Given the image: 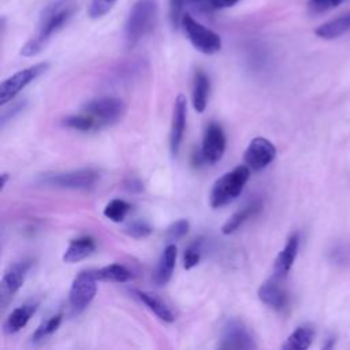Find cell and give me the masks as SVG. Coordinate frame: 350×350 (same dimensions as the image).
Wrapping results in <instances>:
<instances>
[{"mask_svg": "<svg viewBox=\"0 0 350 350\" xmlns=\"http://www.w3.org/2000/svg\"><path fill=\"white\" fill-rule=\"evenodd\" d=\"M75 10V0H52L48 3L41 12L36 34L21 48V55L30 57L40 53L51 37L71 19Z\"/></svg>", "mask_w": 350, "mask_h": 350, "instance_id": "6da1fadb", "label": "cell"}, {"mask_svg": "<svg viewBox=\"0 0 350 350\" xmlns=\"http://www.w3.org/2000/svg\"><path fill=\"white\" fill-rule=\"evenodd\" d=\"M157 15V0H137L133 4L124 25V40L129 48L135 46L142 38L153 31Z\"/></svg>", "mask_w": 350, "mask_h": 350, "instance_id": "7a4b0ae2", "label": "cell"}, {"mask_svg": "<svg viewBox=\"0 0 350 350\" xmlns=\"http://www.w3.org/2000/svg\"><path fill=\"white\" fill-rule=\"evenodd\" d=\"M250 176L247 165H238L234 170L223 174L213 183L209 194V204L212 208H221L234 201L243 190Z\"/></svg>", "mask_w": 350, "mask_h": 350, "instance_id": "3957f363", "label": "cell"}, {"mask_svg": "<svg viewBox=\"0 0 350 350\" xmlns=\"http://www.w3.org/2000/svg\"><path fill=\"white\" fill-rule=\"evenodd\" d=\"M83 112L93 119L96 129H101L118 123L124 116L126 104L119 97H100L88 101Z\"/></svg>", "mask_w": 350, "mask_h": 350, "instance_id": "277c9868", "label": "cell"}, {"mask_svg": "<svg viewBox=\"0 0 350 350\" xmlns=\"http://www.w3.org/2000/svg\"><path fill=\"white\" fill-rule=\"evenodd\" d=\"M180 26L191 45L198 52L205 55H213L221 49L220 36L197 22L190 14H183Z\"/></svg>", "mask_w": 350, "mask_h": 350, "instance_id": "5b68a950", "label": "cell"}, {"mask_svg": "<svg viewBox=\"0 0 350 350\" xmlns=\"http://www.w3.org/2000/svg\"><path fill=\"white\" fill-rule=\"evenodd\" d=\"M100 174L93 168H79L66 172H53L44 174L40 176V182L42 185L63 187V189H74L83 190L90 189L98 180Z\"/></svg>", "mask_w": 350, "mask_h": 350, "instance_id": "8992f818", "label": "cell"}, {"mask_svg": "<svg viewBox=\"0 0 350 350\" xmlns=\"http://www.w3.org/2000/svg\"><path fill=\"white\" fill-rule=\"evenodd\" d=\"M97 293V278L93 269L79 272L71 283L68 304L75 313L86 309Z\"/></svg>", "mask_w": 350, "mask_h": 350, "instance_id": "52a82bcc", "label": "cell"}, {"mask_svg": "<svg viewBox=\"0 0 350 350\" xmlns=\"http://www.w3.org/2000/svg\"><path fill=\"white\" fill-rule=\"evenodd\" d=\"M48 67L49 64L46 62L37 63L27 68L19 70L18 72L12 74L10 78L3 81L0 86V105L3 107L8 101H11L25 86H27L30 82L42 75L48 70Z\"/></svg>", "mask_w": 350, "mask_h": 350, "instance_id": "ba28073f", "label": "cell"}, {"mask_svg": "<svg viewBox=\"0 0 350 350\" xmlns=\"http://www.w3.org/2000/svg\"><path fill=\"white\" fill-rule=\"evenodd\" d=\"M275 156L276 148L273 144L264 137H256L249 142L243 160L252 171H261L273 161Z\"/></svg>", "mask_w": 350, "mask_h": 350, "instance_id": "9c48e42d", "label": "cell"}, {"mask_svg": "<svg viewBox=\"0 0 350 350\" xmlns=\"http://www.w3.org/2000/svg\"><path fill=\"white\" fill-rule=\"evenodd\" d=\"M220 349H256L257 345L247 329V327L239 320H228L221 329Z\"/></svg>", "mask_w": 350, "mask_h": 350, "instance_id": "30bf717a", "label": "cell"}, {"mask_svg": "<svg viewBox=\"0 0 350 350\" xmlns=\"http://www.w3.org/2000/svg\"><path fill=\"white\" fill-rule=\"evenodd\" d=\"M30 267H31V260L22 258L14 262L12 265H10L8 269L4 272L1 279V286H0L3 304H5L10 298H12L14 294L23 286Z\"/></svg>", "mask_w": 350, "mask_h": 350, "instance_id": "8fae6325", "label": "cell"}, {"mask_svg": "<svg viewBox=\"0 0 350 350\" xmlns=\"http://www.w3.org/2000/svg\"><path fill=\"white\" fill-rule=\"evenodd\" d=\"M226 150V135L220 124L212 122L202 138V146H201V157L205 163H217Z\"/></svg>", "mask_w": 350, "mask_h": 350, "instance_id": "7c38bea8", "label": "cell"}, {"mask_svg": "<svg viewBox=\"0 0 350 350\" xmlns=\"http://www.w3.org/2000/svg\"><path fill=\"white\" fill-rule=\"evenodd\" d=\"M186 116H187V101L183 94H179L175 98L171 131H170V150L172 156H176L179 153L183 134H185V127H186Z\"/></svg>", "mask_w": 350, "mask_h": 350, "instance_id": "4fadbf2b", "label": "cell"}, {"mask_svg": "<svg viewBox=\"0 0 350 350\" xmlns=\"http://www.w3.org/2000/svg\"><path fill=\"white\" fill-rule=\"evenodd\" d=\"M298 249H299V235L298 232H294L293 235L288 237L286 245L276 256V260L273 264V272L276 278H284L290 272L297 258Z\"/></svg>", "mask_w": 350, "mask_h": 350, "instance_id": "5bb4252c", "label": "cell"}, {"mask_svg": "<svg viewBox=\"0 0 350 350\" xmlns=\"http://www.w3.org/2000/svg\"><path fill=\"white\" fill-rule=\"evenodd\" d=\"M257 295L262 304H265L267 306H269L275 310L284 309L287 305V301H288L286 291L275 280L264 282L258 287Z\"/></svg>", "mask_w": 350, "mask_h": 350, "instance_id": "9a60e30c", "label": "cell"}, {"mask_svg": "<svg viewBox=\"0 0 350 350\" xmlns=\"http://www.w3.org/2000/svg\"><path fill=\"white\" fill-rule=\"evenodd\" d=\"M37 308H38L37 301H29L21 306L15 308L4 321V325H3L4 332L15 334V332L21 331L27 324L30 317L36 313Z\"/></svg>", "mask_w": 350, "mask_h": 350, "instance_id": "2e32d148", "label": "cell"}, {"mask_svg": "<svg viewBox=\"0 0 350 350\" xmlns=\"http://www.w3.org/2000/svg\"><path fill=\"white\" fill-rule=\"evenodd\" d=\"M94 250H96V242L92 237H81V238L72 239L63 254V261L68 264L78 262L89 257Z\"/></svg>", "mask_w": 350, "mask_h": 350, "instance_id": "e0dca14e", "label": "cell"}, {"mask_svg": "<svg viewBox=\"0 0 350 350\" xmlns=\"http://www.w3.org/2000/svg\"><path fill=\"white\" fill-rule=\"evenodd\" d=\"M176 246L174 243H170L165 246V249L163 250L159 264L156 267V272H154V282L159 286L167 284L172 276L174 268H175V261H176Z\"/></svg>", "mask_w": 350, "mask_h": 350, "instance_id": "ac0fdd59", "label": "cell"}, {"mask_svg": "<svg viewBox=\"0 0 350 350\" xmlns=\"http://www.w3.org/2000/svg\"><path fill=\"white\" fill-rule=\"evenodd\" d=\"M211 82L208 75L202 70H197L193 79V90H191V103L197 112H204L208 104Z\"/></svg>", "mask_w": 350, "mask_h": 350, "instance_id": "d6986e66", "label": "cell"}, {"mask_svg": "<svg viewBox=\"0 0 350 350\" xmlns=\"http://www.w3.org/2000/svg\"><path fill=\"white\" fill-rule=\"evenodd\" d=\"M135 297L149 309L152 310L160 320L165 321V323H172L175 320V314L171 310V308L163 302V299H160L159 297H156L152 293L148 291H141V290H135L134 291Z\"/></svg>", "mask_w": 350, "mask_h": 350, "instance_id": "ffe728a7", "label": "cell"}, {"mask_svg": "<svg viewBox=\"0 0 350 350\" xmlns=\"http://www.w3.org/2000/svg\"><path fill=\"white\" fill-rule=\"evenodd\" d=\"M350 30V11L331 19L319 27H316L314 34L323 40H334Z\"/></svg>", "mask_w": 350, "mask_h": 350, "instance_id": "44dd1931", "label": "cell"}, {"mask_svg": "<svg viewBox=\"0 0 350 350\" xmlns=\"http://www.w3.org/2000/svg\"><path fill=\"white\" fill-rule=\"evenodd\" d=\"M314 338V329L310 325L297 327L282 345L284 350H306Z\"/></svg>", "mask_w": 350, "mask_h": 350, "instance_id": "7402d4cb", "label": "cell"}, {"mask_svg": "<svg viewBox=\"0 0 350 350\" xmlns=\"http://www.w3.org/2000/svg\"><path fill=\"white\" fill-rule=\"evenodd\" d=\"M261 209V202L260 201H253L247 205H245L242 209L237 211L231 217H228V220L223 224L221 227V232L224 235L232 234L234 231H237L247 219H250L253 215H256L258 211Z\"/></svg>", "mask_w": 350, "mask_h": 350, "instance_id": "603a6c76", "label": "cell"}, {"mask_svg": "<svg viewBox=\"0 0 350 350\" xmlns=\"http://www.w3.org/2000/svg\"><path fill=\"white\" fill-rule=\"evenodd\" d=\"M97 280L103 282H113V283H124L131 279V271L122 264H109L100 269H93Z\"/></svg>", "mask_w": 350, "mask_h": 350, "instance_id": "cb8c5ba5", "label": "cell"}, {"mask_svg": "<svg viewBox=\"0 0 350 350\" xmlns=\"http://www.w3.org/2000/svg\"><path fill=\"white\" fill-rule=\"evenodd\" d=\"M62 313H57L55 316H51L49 319H46L45 321H42L34 331V334L31 335V342L37 343V342H42L45 338L51 336L60 325L62 323Z\"/></svg>", "mask_w": 350, "mask_h": 350, "instance_id": "d4e9b609", "label": "cell"}, {"mask_svg": "<svg viewBox=\"0 0 350 350\" xmlns=\"http://www.w3.org/2000/svg\"><path fill=\"white\" fill-rule=\"evenodd\" d=\"M129 211H130V204L129 202H126L124 200H120V198H115V200H111L105 205L104 216L107 219H109L111 221L120 223V221L124 220Z\"/></svg>", "mask_w": 350, "mask_h": 350, "instance_id": "484cf974", "label": "cell"}, {"mask_svg": "<svg viewBox=\"0 0 350 350\" xmlns=\"http://www.w3.org/2000/svg\"><path fill=\"white\" fill-rule=\"evenodd\" d=\"M328 260L338 267L350 265V243L336 242L328 250Z\"/></svg>", "mask_w": 350, "mask_h": 350, "instance_id": "4316f807", "label": "cell"}, {"mask_svg": "<svg viewBox=\"0 0 350 350\" xmlns=\"http://www.w3.org/2000/svg\"><path fill=\"white\" fill-rule=\"evenodd\" d=\"M206 1L208 0H170V19L174 27H178L180 25L182 16H183V10L186 5H198L202 7L205 5L206 8Z\"/></svg>", "mask_w": 350, "mask_h": 350, "instance_id": "83f0119b", "label": "cell"}, {"mask_svg": "<svg viewBox=\"0 0 350 350\" xmlns=\"http://www.w3.org/2000/svg\"><path fill=\"white\" fill-rule=\"evenodd\" d=\"M202 245L204 241L202 238L194 239L186 249L183 253V268L185 269H191L193 267H196L202 256Z\"/></svg>", "mask_w": 350, "mask_h": 350, "instance_id": "f1b7e54d", "label": "cell"}, {"mask_svg": "<svg viewBox=\"0 0 350 350\" xmlns=\"http://www.w3.org/2000/svg\"><path fill=\"white\" fill-rule=\"evenodd\" d=\"M63 124L68 129H74L78 131H90V130H97L93 119L86 115L85 112L78 113V115H70L63 119Z\"/></svg>", "mask_w": 350, "mask_h": 350, "instance_id": "f546056e", "label": "cell"}, {"mask_svg": "<svg viewBox=\"0 0 350 350\" xmlns=\"http://www.w3.org/2000/svg\"><path fill=\"white\" fill-rule=\"evenodd\" d=\"M190 228V223L186 219H179L176 221H174L167 230H165V238L172 242V241H178L180 238H183Z\"/></svg>", "mask_w": 350, "mask_h": 350, "instance_id": "4dcf8cb0", "label": "cell"}, {"mask_svg": "<svg viewBox=\"0 0 350 350\" xmlns=\"http://www.w3.org/2000/svg\"><path fill=\"white\" fill-rule=\"evenodd\" d=\"M118 0H92L90 4H89V16L92 19H98L101 16H104L105 14H108L113 4L116 3Z\"/></svg>", "mask_w": 350, "mask_h": 350, "instance_id": "1f68e13d", "label": "cell"}, {"mask_svg": "<svg viewBox=\"0 0 350 350\" xmlns=\"http://www.w3.org/2000/svg\"><path fill=\"white\" fill-rule=\"evenodd\" d=\"M123 231L133 238H145L152 232V227L144 220H135L124 227Z\"/></svg>", "mask_w": 350, "mask_h": 350, "instance_id": "d6a6232c", "label": "cell"}, {"mask_svg": "<svg viewBox=\"0 0 350 350\" xmlns=\"http://www.w3.org/2000/svg\"><path fill=\"white\" fill-rule=\"evenodd\" d=\"M345 0H309L308 8L312 14H323L338 7Z\"/></svg>", "mask_w": 350, "mask_h": 350, "instance_id": "836d02e7", "label": "cell"}, {"mask_svg": "<svg viewBox=\"0 0 350 350\" xmlns=\"http://www.w3.org/2000/svg\"><path fill=\"white\" fill-rule=\"evenodd\" d=\"M239 0H208L206 10H224L235 5Z\"/></svg>", "mask_w": 350, "mask_h": 350, "instance_id": "e575fe53", "label": "cell"}, {"mask_svg": "<svg viewBox=\"0 0 350 350\" xmlns=\"http://www.w3.org/2000/svg\"><path fill=\"white\" fill-rule=\"evenodd\" d=\"M7 179H8V175L7 174H1V189L5 186Z\"/></svg>", "mask_w": 350, "mask_h": 350, "instance_id": "d590c367", "label": "cell"}]
</instances>
